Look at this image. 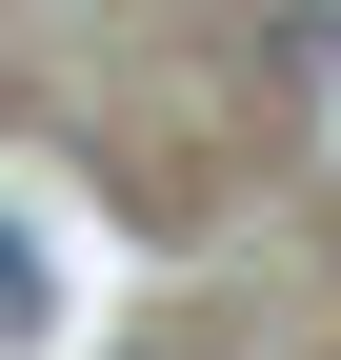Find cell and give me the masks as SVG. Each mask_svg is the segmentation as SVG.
Wrapping results in <instances>:
<instances>
[{
  "mask_svg": "<svg viewBox=\"0 0 341 360\" xmlns=\"http://www.w3.org/2000/svg\"><path fill=\"white\" fill-rule=\"evenodd\" d=\"M0 321H40V260H20V240H0Z\"/></svg>",
  "mask_w": 341,
  "mask_h": 360,
  "instance_id": "obj_1",
  "label": "cell"
}]
</instances>
